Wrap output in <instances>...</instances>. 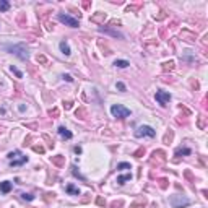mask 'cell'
Returning a JSON list of instances; mask_svg holds the SVG:
<instances>
[{
	"label": "cell",
	"mask_w": 208,
	"mask_h": 208,
	"mask_svg": "<svg viewBox=\"0 0 208 208\" xmlns=\"http://www.w3.org/2000/svg\"><path fill=\"white\" fill-rule=\"evenodd\" d=\"M7 158L10 159V166L12 168H18V166H23L25 163H28V156L21 154V151H10V153L7 154Z\"/></svg>",
	"instance_id": "obj_1"
},
{
	"label": "cell",
	"mask_w": 208,
	"mask_h": 208,
	"mask_svg": "<svg viewBox=\"0 0 208 208\" xmlns=\"http://www.w3.org/2000/svg\"><path fill=\"white\" fill-rule=\"evenodd\" d=\"M7 50H10L12 54H15L16 57H20L21 60H28L29 59V52H28L25 44H13V46H5Z\"/></svg>",
	"instance_id": "obj_2"
},
{
	"label": "cell",
	"mask_w": 208,
	"mask_h": 208,
	"mask_svg": "<svg viewBox=\"0 0 208 208\" xmlns=\"http://www.w3.org/2000/svg\"><path fill=\"white\" fill-rule=\"evenodd\" d=\"M111 114L114 117H117V119H125V117L130 116V109H127L122 104H114V106L111 107Z\"/></svg>",
	"instance_id": "obj_3"
},
{
	"label": "cell",
	"mask_w": 208,
	"mask_h": 208,
	"mask_svg": "<svg viewBox=\"0 0 208 208\" xmlns=\"http://www.w3.org/2000/svg\"><path fill=\"white\" fill-rule=\"evenodd\" d=\"M169 203L172 205V208H182V206H187L190 202H189V198H185L184 195L176 193V195H172L171 198H169Z\"/></svg>",
	"instance_id": "obj_4"
},
{
	"label": "cell",
	"mask_w": 208,
	"mask_h": 208,
	"mask_svg": "<svg viewBox=\"0 0 208 208\" xmlns=\"http://www.w3.org/2000/svg\"><path fill=\"white\" fill-rule=\"evenodd\" d=\"M154 135H156V132L153 130V127H150V125H140L138 129L135 130L137 138H141V137H150V138H153Z\"/></svg>",
	"instance_id": "obj_5"
},
{
	"label": "cell",
	"mask_w": 208,
	"mask_h": 208,
	"mask_svg": "<svg viewBox=\"0 0 208 208\" xmlns=\"http://www.w3.org/2000/svg\"><path fill=\"white\" fill-rule=\"evenodd\" d=\"M57 20L62 21L64 25L70 26V28H78V26H80V21L77 20V18H73V16H70V15H65V13H59V15H57Z\"/></svg>",
	"instance_id": "obj_6"
},
{
	"label": "cell",
	"mask_w": 208,
	"mask_h": 208,
	"mask_svg": "<svg viewBox=\"0 0 208 208\" xmlns=\"http://www.w3.org/2000/svg\"><path fill=\"white\" fill-rule=\"evenodd\" d=\"M166 161V153L164 151H161V150H156V151H153V154H151V164H161V163H164Z\"/></svg>",
	"instance_id": "obj_7"
},
{
	"label": "cell",
	"mask_w": 208,
	"mask_h": 208,
	"mask_svg": "<svg viewBox=\"0 0 208 208\" xmlns=\"http://www.w3.org/2000/svg\"><path fill=\"white\" fill-rule=\"evenodd\" d=\"M154 98H156V101L161 104V106H166V104L171 101V94L166 93V91H156Z\"/></svg>",
	"instance_id": "obj_8"
},
{
	"label": "cell",
	"mask_w": 208,
	"mask_h": 208,
	"mask_svg": "<svg viewBox=\"0 0 208 208\" xmlns=\"http://www.w3.org/2000/svg\"><path fill=\"white\" fill-rule=\"evenodd\" d=\"M99 33H106V34H111L114 37H119V39H124V36H122V33L116 31V29H111V28H106V26H99Z\"/></svg>",
	"instance_id": "obj_9"
},
{
	"label": "cell",
	"mask_w": 208,
	"mask_h": 208,
	"mask_svg": "<svg viewBox=\"0 0 208 208\" xmlns=\"http://www.w3.org/2000/svg\"><path fill=\"white\" fill-rule=\"evenodd\" d=\"M50 161H52V164H54V166H57V168H62L64 164H65V156H62V154L52 156V158H50Z\"/></svg>",
	"instance_id": "obj_10"
},
{
	"label": "cell",
	"mask_w": 208,
	"mask_h": 208,
	"mask_svg": "<svg viewBox=\"0 0 208 208\" xmlns=\"http://www.w3.org/2000/svg\"><path fill=\"white\" fill-rule=\"evenodd\" d=\"M13 189V184L10 181H3V182H0V192L2 193H8Z\"/></svg>",
	"instance_id": "obj_11"
},
{
	"label": "cell",
	"mask_w": 208,
	"mask_h": 208,
	"mask_svg": "<svg viewBox=\"0 0 208 208\" xmlns=\"http://www.w3.org/2000/svg\"><path fill=\"white\" fill-rule=\"evenodd\" d=\"M59 135L60 137H62V138H65V140H70V138H72V132H70V130H67V129H65V127H59Z\"/></svg>",
	"instance_id": "obj_12"
},
{
	"label": "cell",
	"mask_w": 208,
	"mask_h": 208,
	"mask_svg": "<svg viewBox=\"0 0 208 208\" xmlns=\"http://www.w3.org/2000/svg\"><path fill=\"white\" fill-rule=\"evenodd\" d=\"M65 192L70 193V195H80V193H81V192H80V189L75 187L73 184H68V185L65 187Z\"/></svg>",
	"instance_id": "obj_13"
},
{
	"label": "cell",
	"mask_w": 208,
	"mask_h": 208,
	"mask_svg": "<svg viewBox=\"0 0 208 208\" xmlns=\"http://www.w3.org/2000/svg\"><path fill=\"white\" fill-rule=\"evenodd\" d=\"M104 20H106V13H102V12H98L96 15L91 16V21L93 23H102Z\"/></svg>",
	"instance_id": "obj_14"
},
{
	"label": "cell",
	"mask_w": 208,
	"mask_h": 208,
	"mask_svg": "<svg viewBox=\"0 0 208 208\" xmlns=\"http://www.w3.org/2000/svg\"><path fill=\"white\" fill-rule=\"evenodd\" d=\"M181 37L184 39V37H185V41H190V42H193L197 39V36L193 34V33H190V31H182L181 33Z\"/></svg>",
	"instance_id": "obj_15"
},
{
	"label": "cell",
	"mask_w": 208,
	"mask_h": 208,
	"mask_svg": "<svg viewBox=\"0 0 208 208\" xmlns=\"http://www.w3.org/2000/svg\"><path fill=\"white\" fill-rule=\"evenodd\" d=\"M60 50H62V54L70 55V46L67 41H60Z\"/></svg>",
	"instance_id": "obj_16"
},
{
	"label": "cell",
	"mask_w": 208,
	"mask_h": 208,
	"mask_svg": "<svg viewBox=\"0 0 208 208\" xmlns=\"http://www.w3.org/2000/svg\"><path fill=\"white\" fill-rule=\"evenodd\" d=\"M132 179V174H124V176H119L117 177V184H119V185H124L125 182H129Z\"/></svg>",
	"instance_id": "obj_17"
},
{
	"label": "cell",
	"mask_w": 208,
	"mask_h": 208,
	"mask_svg": "<svg viewBox=\"0 0 208 208\" xmlns=\"http://www.w3.org/2000/svg\"><path fill=\"white\" fill-rule=\"evenodd\" d=\"M192 153V150L190 148H185V146H184V148H177L176 150V156H189Z\"/></svg>",
	"instance_id": "obj_18"
},
{
	"label": "cell",
	"mask_w": 208,
	"mask_h": 208,
	"mask_svg": "<svg viewBox=\"0 0 208 208\" xmlns=\"http://www.w3.org/2000/svg\"><path fill=\"white\" fill-rule=\"evenodd\" d=\"M10 10V3L7 0H0V12H8Z\"/></svg>",
	"instance_id": "obj_19"
},
{
	"label": "cell",
	"mask_w": 208,
	"mask_h": 208,
	"mask_svg": "<svg viewBox=\"0 0 208 208\" xmlns=\"http://www.w3.org/2000/svg\"><path fill=\"white\" fill-rule=\"evenodd\" d=\"M114 65H116V67H119V68H125V67H129L130 64L127 62V60H116Z\"/></svg>",
	"instance_id": "obj_20"
},
{
	"label": "cell",
	"mask_w": 208,
	"mask_h": 208,
	"mask_svg": "<svg viewBox=\"0 0 208 208\" xmlns=\"http://www.w3.org/2000/svg\"><path fill=\"white\" fill-rule=\"evenodd\" d=\"M172 68H174V62H172V60H169V62H164V64H163V70H164V72L172 70Z\"/></svg>",
	"instance_id": "obj_21"
},
{
	"label": "cell",
	"mask_w": 208,
	"mask_h": 208,
	"mask_svg": "<svg viewBox=\"0 0 208 208\" xmlns=\"http://www.w3.org/2000/svg\"><path fill=\"white\" fill-rule=\"evenodd\" d=\"M172 137H174V133H172V130H169L168 132V133L166 135H164V143H171V141H172Z\"/></svg>",
	"instance_id": "obj_22"
},
{
	"label": "cell",
	"mask_w": 208,
	"mask_h": 208,
	"mask_svg": "<svg viewBox=\"0 0 208 208\" xmlns=\"http://www.w3.org/2000/svg\"><path fill=\"white\" fill-rule=\"evenodd\" d=\"M117 169L124 171V169H132V166H130V163H119L117 164Z\"/></svg>",
	"instance_id": "obj_23"
},
{
	"label": "cell",
	"mask_w": 208,
	"mask_h": 208,
	"mask_svg": "<svg viewBox=\"0 0 208 208\" xmlns=\"http://www.w3.org/2000/svg\"><path fill=\"white\" fill-rule=\"evenodd\" d=\"M72 172H73V176H75V177H80V179H81V181H85V177H83L81 174L78 172V168L75 166V164H73V166H72Z\"/></svg>",
	"instance_id": "obj_24"
},
{
	"label": "cell",
	"mask_w": 208,
	"mask_h": 208,
	"mask_svg": "<svg viewBox=\"0 0 208 208\" xmlns=\"http://www.w3.org/2000/svg\"><path fill=\"white\" fill-rule=\"evenodd\" d=\"M158 184H159V187H161L163 190H166V189H168V185H169V184H168V179H159V181H158Z\"/></svg>",
	"instance_id": "obj_25"
},
{
	"label": "cell",
	"mask_w": 208,
	"mask_h": 208,
	"mask_svg": "<svg viewBox=\"0 0 208 208\" xmlns=\"http://www.w3.org/2000/svg\"><path fill=\"white\" fill-rule=\"evenodd\" d=\"M143 154H145V148H143V146H141V148H138V150H137L135 153H133V156H135V158H141V156H143Z\"/></svg>",
	"instance_id": "obj_26"
},
{
	"label": "cell",
	"mask_w": 208,
	"mask_h": 208,
	"mask_svg": "<svg viewBox=\"0 0 208 208\" xmlns=\"http://www.w3.org/2000/svg\"><path fill=\"white\" fill-rule=\"evenodd\" d=\"M10 70H12V72H13V73L16 75L18 78H23V73H21V72H20V70H18L16 67H13V65H12V67H10Z\"/></svg>",
	"instance_id": "obj_27"
},
{
	"label": "cell",
	"mask_w": 208,
	"mask_h": 208,
	"mask_svg": "<svg viewBox=\"0 0 208 208\" xmlns=\"http://www.w3.org/2000/svg\"><path fill=\"white\" fill-rule=\"evenodd\" d=\"M122 205H124V202H122V200H116V202L111 203V208H120Z\"/></svg>",
	"instance_id": "obj_28"
},
{
	"label": "cell",
	"mask_w": 208,
	"mask_h": 208,
	"mask_svg": "<svg viewBox=\"0 0 208 208\" xmlns=\"http://www.w3.org/2000/svg\"><path fill=\"white\" fill-rule=\"evenodd\" d=\"M184 176H185V177H187V179H189V181H190V182H195V177L192 176V172L189 171V169H187L185 172H184Z\"/></svg>",
	"instance_id": "obj_29"
},
{
	"label": "cell",
	"mask_w": 208,
	"mask_h": 208,
	"mask_svg": "<svg viewBox=\"0 0 208 208\" xmlns=\"http://www.w3.org/2000/svg\"><path fill=\"white\" fill-rule=\"evenodd\" d=\"M85 116H86V112H85V107H81L80 111H77V117H80V119H85Z\"/></svg>",
	"instance_id": "obj_30"
},
{
	"label": "cell",
	"mask_w": 208,
	"mask_h": 208,
	"mask_svg": "<svg viewBox=\"0 0 208 208\" xmlns=\"http://www.w3.org/2000/svg\"><path fill=\"white\" fill-rule=\"evenodd\" d=\"M21 197L25 198V200H28V202L34 200V195H31V193H21Z\"/></svg>",
	"instance_id": "obj_31"
},
{
	"label": "cell",
	"mask_w": 208,
	"mask_h": 208,
	"mask_svg": "<svg viewBox=\"0 0 208 208\" xmlns=\"http://www.w3.org/2000/svg\"><path fill=\"white\" fill-rule=\"evenodd\" d=\"M49 116H52V117H57V116H59V109H57V107L50 109V111H49Z\"/></svg>",
	"instance_id": "obj_32"
},
{
	"label": "cell",
	"mask_w": 208,
	"mask_h": 208,
	"mask_svg": "<svg viewBox=\"0 0 208 208\" xmlns=\"http://www.w3.org/2000/svg\"><path fill=\"white\" fill-rule=\"evenodd\" d=\"M96 203H98L99 206H104V205H106V200H104L102 197H98V198H96Z\"/></svg>",
	"instance_id": "obj_33"
},
{
	"label": "cell",
	"mask_w": 208,
	"mask_h": 208,
	"mask_svg": "<svg viewBox=\"0 0 208 208\" xmlns=\"http://www.w3.org/2000/svg\"><path fill=\"white\" fill-rule=\"evenodd\" d=\"M33 150H34L36 153H44V148H42L41 145H36V146H33Z\"/></svg>",
	"instance_id": "obj_34"
},
{
	"label": "cell",
	"mask_w": 208,
	"mask_h": 208,
	"mask_svg": "<svg viewBox=\"0 0 208 208\" xmlns=\"http://www.w3.org/2000/svg\"><path fill=\"white\" fill-rule=\"evenodd\" d=\"M117 88H119V89H120V91H122V93H124V91H125V85H124V83H120V81H119V83H117Z\"/></svg>",
	"instance_id": "obj_35"
},
{
	"label": "cell",
	"mask_w": 208,
	"mask_h": 208,
	"mask_svg": "<svg viewBox=\"0 0 208 208\" xmlns=\"http://www.w3.org/2000/svg\"><path fill=\"white\" fill-rule=\"evenodd\" d=\"M64 107H65V109H72V102H70V101H67V102H64Z\"/></svg>",
	"instance_id": "obj_36"
},
{
	"label": "cell",
	"mask_w": 208,
	"mask_h": 208,
	"mask_svg": "<svg viewBox=\"0 0 208 208\" xmlns=\"http://www.w3.org/2000/svg\"><path fill=\"white\" fill-rule=\"evenodd\" d=\"M198 125H200L202 129H205V122H203V117H200V120H198Z\"/></svg>",
	"instance_id": "obj_37"
},
{
	"label": "cell",
	"mask_w": 208,
	"mask_h": 208,
	"mask_svg": "<svg viewBox=\"0 0 208 208\" xmlns=\"http://www.w3.org/2000/svg\"><path fill=\"white\" fill-rule=\"evenodd\" d=\"M64 80H67V81H73V78L72 77H70V75H64V77H62Z\"/></svg>",
	"instance_id": "obj_38"
},
{
	"label": "cell",
	"mask_w": 208,
	"mask_h": 208,
	"mask_svg": "<svg viewBox=\"0 0 208 208\" xmlns=\"http://www.w3.org/2000/svg\"><path fill=\"white\" fill-rule=\"evenodd\" d=\"M37 60H39V62H42V64H44V62H46V57H44V55H37Z\"/></svg>",
	"instance_id": "obj_39"
},
{
	"label": "cell",
	"mask_w": 208,
	"mask_h": 208,
	"mask_svg": "<svg viewBox=\"0 0 208 208\" xmlns=\"http://www.w3.org/2000/svg\"><path fill=\"white\" fill-rule=\"evenodd\" d=\"M89 7H91V3H89V2H83V8H89Z\"/></svg>",
	"instance_id": "obj_40"
},
{
	"label": "cell",
	"mask_w": 208,
	"mask_h": 208,
	"mask_svg": "<svg viewBox=\"0 0 208 208\" xmlns=\"http://www.w3.org/2000/svg\"><path fill=\"white\" fill-rule=\"evenodd\" d=\"M75 153L80 154V153H81V148H80V146H75Z\"/></svg>",
	"instance_id": "obj_41"
},
{
	"label": "cell",
	"mask_w": 208,
	"mask_h": 208,
	"mask_svg": "<svg viewBox=\"0 0 208 208\" xmlns=\"http://www.w3.org/2000/svg\"><path fill=\"white\" fill-rule=\"evenodd\" d=\"M0 132H2V129H0Z\"/></svg>",
	"instance_id": "obj_42"
}]
</instances>
